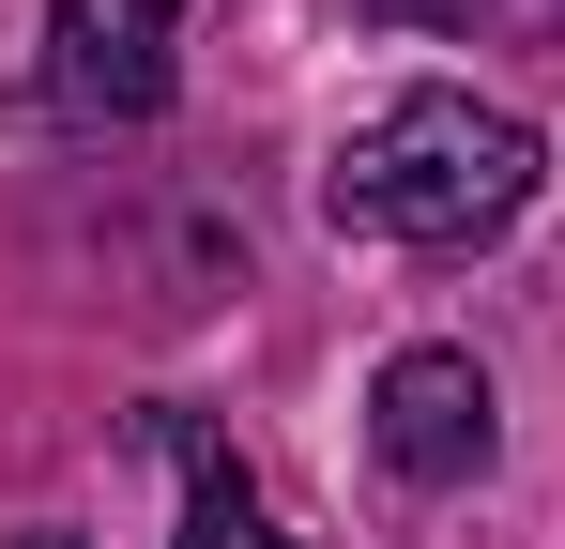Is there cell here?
I'll use <instances>...</instances> for the list:
<instances>
[{
	"mask_svg": "<svg viewBox=\"0 0 565 549\" xmlns=\"http://www.w3.org/2000/svg\"><path fill=\"white\" fill-rule=\"evenodd\" d=\"M535 183H551V153H535L520 107H489V92H397L382 122L337 138L321 214L367 229V245H413V260H459V245H504L535 214Z\"/></svg>",
	"mask_w": 565,
	"mask_h": 549,
	"instance_id": "1",
	"label": "cell"
},
{
	"mask_svg": "<svg viewBox=\"0 0 565 549\" xmlns=\"http://www.w3.org/2000/svg\"><path fill=\"white\" fill-rule=\"evenodd\" d=\"M367 458L397 473V488H473V473L504 458V397H489V366L444 352V336L382 352V381H367Z\"/></svg>",
	"mask_w": 565,
	"mask_h": 549,
	"instance_id": "2",
	"label": "cell"
},
{
	"mask_svg": "<svg viewBox=\"0 0 565 549\" xmlns=\"http://www.w3.org/2000/svg\"><path fill=\"white\" fill-rule=\"evenodd\" d=\"M169 31H184V0H46V92L77 122H153L169 107Z\"/></svg>",
	"mask_w": 565,
	"mask_h": 549,
	"instance_id": "3",
	"label": "cell"
},
{
	"mask_svg": "<svg viewBox=\"0 0 565 549\" xmlns=\"http://www.w3.org/2000/svg\"><path fill=\"white\" fill-rule=\"evenodd\" d=\"M169 458H184V549H290L276 504H260V473L214 443V428H184V412H169Z\"/></svg>",
	"mask_w": 565,
	"mask_h": 549,
	"instance_id": "4",
	"label": "cell"
},
{
	"mask_svg": "<svg viewBox=\"0 0 565 549\" xmlns=\"http://www.w3.org/2000/svg\"><path fill=\"white\" fill-rule=\"evenodd\" d=\"M0 549H77V535H0Z\"/></svg>",
	"mask_w": 565,
	"mask_h": 549,
	"instance_id": "5",
	"label": "cell"
}]
</instances>
